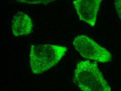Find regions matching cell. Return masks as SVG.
I'll return each instance as SVG.
<instances>
[{
	"mask_svg": "<svg viewBox=\"0 0 121 91\" xmlns=\"http://www.w3.org/2000/svg\"><path fill=\"white\" fill-rule=\"evenodd\" d=\"M114 3L117 13L121 21V0H114Z\"/></svg>",
	"mask_w": 121,
	"mask_h": 91,
	"instance_id": "cell-7",
	"label": "cell"
},
{
	"mask_svg": "<svg viewBox=\"0 0 121 91\" xmlns=\"http://www.w3.org/2000/svg\"><path fill=\"white\" fill-rule=\"evenodd\" d=\"M68 50L65 46L56 45H31L30 64L35 74H41L56 65L65 56Z\"/></svg>",
	"mask_w": 121,
	"mask_h": 91,
	"instance_id": "cell-2",
	"label": "cell"
},
{
	"mask_svg": "<svg viewBox=\"0 0 121 91\" xmlns=\"http://www.w3.org/2000/svg\"><path fill=\"white\" fill-rule=\"evenodd\" d=\"M73 43L76 50L85 59L101 63L112 60L110 53L86 35L77 36L74 39Z\"/></svg>",
	"mask_w": 121,
	"mask_h": 91,
	"instance_id": "cell-3",
	"label": "cell"
},
{
	"mask_svg": "<svg viewBox=\"0 0 121 91\" xmlns=\"http://www.w3.org/2000/svg\"><path fill=\"white\" fill-rule=\"evenodd\" d=\"M32 22L29 15L18 12L14 15L12 20V30L16 37L26 35L32 30Z\"/></svg>",
	"mask_w": 121,
	"mask_h": 91,
	"instance_id": "cell-5",
	"label": "cell"
},
{
	"mask_svg": "<svg viewBox=\"0 0 121 91\" xmlns=\"http://www.w3.org/2000/svg\"><path fill=\"white\" fill-rule=\"evenodd\" d=\"M73 81L84 91H110L111 89L98 68L97 63L89 60L78 63Z\"/></svg>",
	"mask_w": 121,
	"mask_h": 91,
	"instance_id": "cell-1",
	"label": "cell"
},
{
	"mask_svg": "<svg viewBox=\"0 0 121 91\" xmlns=\"http://www.w3.org/2000/svg\"><path fill=\"white\" fill-rule=\"evenodd\" d=\"M56 0H16L18 3L30 4H47Z\"/></svg>",
	"mask_w": 121,
	"mask_h": 91,
	"instance_id": "cell-6",
	"label": "cell"
},
{
	"mask_svg": "<svg viewBox=\"0 0 121 91\" xmlns=\"http://www.w3.org/2000/svg\"><path fill=\"white\" fill-rule=\"evenodd\" d=\"M103 0H75L73 2L80 20L91 26L95 25L97 13Z\"/></svg>",
	"mask_w": 121,
	"mask_h": 91,
	"instance_id": "cell-4",
	"label": "cell"
}]
</instances>
